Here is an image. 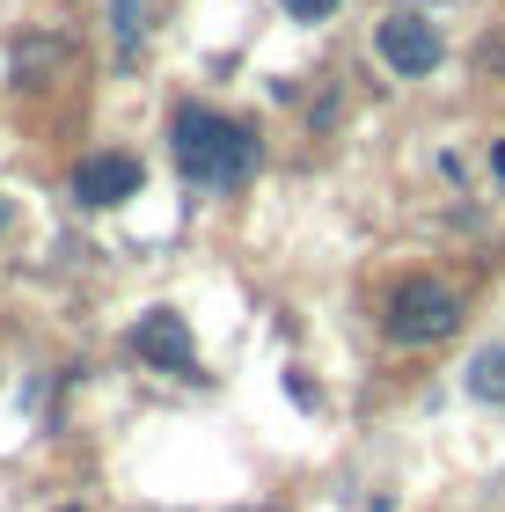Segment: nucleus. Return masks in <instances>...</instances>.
Returning a JSON list of instances; mask_svg holds the SVG:
<instances>
[{
  "label": "nucleus",
  "instance_id": "6",
  "mask_svg": "<svg viewBox=\"0 0 505 512\" xmlns=\"http://www.w3.org/2000/svg\"><path fill=\"white\" fill-rule=\"evenodd\" d=\"M469 395L505 403V344H498V352H476V366H469Z\"/></svg>",
  "mask_w": 505,
  "mask_h": 512
},
{
  "label": "nucleus",
  "instance_id": "1",
  "mask_svg": "<svg viewBox=\"0 0 505 512\" xmlns=\"http://www.w3.org/2000/svg\"><path fill=\"white\" fill-rule=\"evenodd\" d=\"M169 139H176L183 176L205 183V191L249 183V169H257V132H249L242 118H220V110H205V103H183L176 118H169Z\"/></svg>",
  "mask_w": 505,
  "mask_h": 512
},
{
  "label": "nucleus",
  "instance_id": "2",
  "mask_svg": "<svg viewBox=\"0 0 505 512\" xmlns=\"http://www.w3.org/2000/svg\"><path fill=\"white\" fill-rule=\"evenodd\" d=\"M454 322H462V300H454V286H440V278H403V286L388 293V337L396 344H440Z\"/></svg>",
  "mask_w": 505,
  "mask_h": 512
},
{
  "label": "nucleus",
  "instance_id": "8",
  "mask_svg": "<svg viewBox=\"0 0 505 512\" xmlns=\"http://www.w3.org/2000/svg\"><path fill=\"white\" fill-rule=\"evenodd\" d=\"M491 169H498V176H505V139H498V147H491Z\"/></svg>",
  "mask_w": 505,
  "mask_h": 512
},
{
  "label": "nucleus",
  "instance_id": "9",
  "mask_svg": "<svg viewBox=\"0 0 505 512\" xmlns=\"http://www.w3.org/2000/svg\"><path fill=\"white\" fill-rule=\"evenodd\" d=\"M0 220H8V205H0Z\"/></svg>",
  "mask_w": 505,
  "mask_h": 512
},
{
  "label": "nucleus",
  "instance_id": "5",
  "mask_svg": "<svg viewBox=\"0 0 505 512\" xmlns=\"http://www.w3.org/2000/svg\"><path fill=\"white\" fill-rule=\"evenodd\" d=\"M140 183H147V169L132 154H88L81 169H74V198L81 205H125Z\"/></svg>",
  "mask_w": 505,
  "mask_h": 512
},
{
  "label": "nucleus",
  "instance_id": "4",
  "mask_svg": "<svg viewBox=\"0 0 505 512\" xmlns=\"http://www.w3.org/2000/svg\"><path fill=\"white\" fill-rule=\"evenodd\" d=\"M374 44H381V59L396 66L403 81H418V74H432V66H440V30H432L425 15H388Z\"/></svg>",
  "mask_w": 505,
  "mask_h": 512
},
{
  "label": "nucleus",
  "instance_id": "7",
  "mask_svg": "<svg viewBox=\"0 0 505 512\" xmlns=\"http://www.w3.org/2000/svg\"><path fill=\"white\" fill-rule=\"evenodd\" d=\"M337 8V0H286V15H301V22H323Z\"/></svg>",
  "mask_w": 505,
  "mask_h": 512
},
{
  "label": "nucleus",
  "instance_id": "3",
  "mask_svg": "<svg viewBox=\"0 0 505 512\" xmlns=\"http://www.w3.org/2000/svg\"><path fill=\"white\" fill-rule=\"evenodd\" d=\"M132 352H140L147 366H162V374H191V366H198L191 322H183L176 308H154V315L132 322Z\"/></svg>",
  "mask_w": 505,
  "mask_h": 512
}]
</instances>
